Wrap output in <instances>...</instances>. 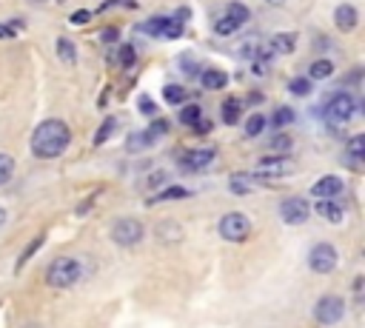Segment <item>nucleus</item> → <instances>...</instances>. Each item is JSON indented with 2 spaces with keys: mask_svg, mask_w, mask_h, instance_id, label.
Listing matches in <instances>:
<instances>
[{
  "mask_svg": "<svg viewBox=\"0 0 365 328\" xmlns=\"http://www.w3.org/2000/svg\"><path fill=\"white\" fill-rule=\"evenodd\" d=\"M331 74H334V63H331L328 57H319V60L311 63V77H308V80H325V77H331Z\"/></svg>",
  "mask_w": 365,
  "mask_h": 328,
  "instance_id": "nucleus-22",
  "label": "nucleus"
},
{
  "mask_svg": "<svg viewBox=\"0 0 365 328\" xmlns=\"http://www.w3.org/2000/svg\"><path fill=\"white\" fill-rule=\"evenodd\" d=\"M362 157H365V137L356 134V137H351L348 145H345V163H348L351 168H359V165H362Z\"/></svg>",
  "mask_w": 365,
  "mask_h": 328,
  "instance_id": "nucleus-14",
  "label": "nucleus"
},
{
  "mask_svg": "<svg viewBox=\"0 0 365 328\" xmlns=\"http://www.w3.org/2000/svg\"><path fill=\"white\" fill-rule=\"evenodd\" d=\"M182 29H185V20L180 14L177 17H165V26L160 31V40H177L182 34Z\"/></svg>",
  "mask_w": 365,
  "mask_h": 328,
  "instance_id": "nucleus-18",
  "label": "nucleus"
},
{
  "mask_svg": "<svg viewBox=\"0 0 365 328\" xmlns=\"http://www.w3.org/2000/svg\"><path fill=\"white\" fill-rule=\"evenodd\" d=\"M342 191H345V180L336 177V174H325V177H319V180L311 185V194H314L317 200H334V197H339Z\"/></svg>",
  "mask_w": 365,
  "mask_h": 328,
  "instance_id": "nucleus-10",
  "label": "nucleus"
},
{
  "mask_svg": "<svg viewBox=\"0 0 365 328\" xmlns=\"http://www.w3.org/2000/svg\"><path fill=\"white\" fill-rule=\"evenodd\" d=\"M145 131H148V137H151V140H157V137H163V134L168 131V120H154Z\"/></svg>",
  "mask_w": 365,
  "mask_h": 328,
  "instance_id": "nucleus-35",
  "label": "nucleus"
},
{
  "mask_svg": "<svg viewBox=\"0 0 365 328\" xmlns=\"http://www.w3.org/2000/svg\"><path fill=\"white\" fill-rule=\"evenodd\" d=\"M185 197H188V188H182V185H171L157 194V200H185Z\"/></svg>",
  "mask_w": 365,
  "mask_h": 328,
  "instance_id": "nucleus-34",
  "label": "nucleus"
},
{
  "mask_svg": "<svg viewBox=\"0 0 365 328\" xmlns=\"http://www.w3.org/2000/svg\"><path fill=\"white\" fill-rule=\"evenodd\" d=\"M251 185H254V177H251V174L237 171V174H231V177H228V188H231L234 194H248V191H251Z\"/></svg>",
  "mask_w": 365,
  "mask_h": 328,
  "instance_id": "nucleus-21",
  "label": "nucleus"
},
{
  "mask_svg": "<svg viewBox=\"0 0 365 328\" xmlns=\"http://www.w3.org/2000/svg\"><path fill=\"white\" fill-rule=\"evenodd\" d=\"M71 143V131L63 120L51 117V120H43L34 134H31V154L40 157V160H54L60 157Z\"/></svg>",
  "mask_w": 365,
  "mask_h": 328,
  "instance_id": "nucleus-1",
  "label": "nucleus"
},
{
  "mask_svg": "<svg viewBox=\"0 0 365 328\" xmlns=\"http://www.w3.org/2000/svg\"><path fill=\"white\" fill-rule=\"evenodd\" d=\"M222 17L240 29L242 23H248L251 11H248V6H242V3H228V6H225V11H222Z\"/></svg>",
  "mask_w": 365,
  "mask_h": 328,
  "instance_id": "nucleus-17",
  "label": "nucleus"
},
{
  "mask_svg": "<svg viewBox=\"0 0 365 328\" xmlns=\"http://www.w3.org/2000/svg\"><path fill=\"white\" fill-rule=\"evenodd\" d=\"M154 140L148 137V131H137V134H131L128 140H125V148L128 151H140V148H145V145H151Z\"/></svg>",
  "mask_w": 365,
  "mask_h": 328,
  "instance_id": "nucleus-28",
  "label": "nucleus"
},
{
  "mask_svg": "<svg viewBox=\"0 0 365 328\" xmlns=\"http://www.w3.org/2000/svg\"><path fill=\"white\" fill-rule=\"evenodd\" d=\"M308 214H311V205L302 197H285L279 203V217L285 225H302L308 220Z\"/></svg>",
  "mask_w": 365,
  "mask_h": 328,
  "instance_id": "nucleus-9",
  "label": "nucleus"
},
{
  "mask_svg": "<svg viewBox=\"0 0 365 328\" xmlns=\"http://www.w3.org/2000/svg\"><path fill=\"white\" fill-rule=\"evenodd\" d=\"M103 40H106V43H114V40H117V29H106V31H103Z\"/></svg>",
  "mask_w": 365,
  "mask_h": 328,
  "instance_id": "nucleus-43",
  "label": "nucleus"
},
{
  "mask_svg": "<svg viewBox=\"0 0 365 328\" xmlns=\"http://www.w3.org/2000/svg\"><path fill=\"white\" fill-rule=\"evenodd\" d=\"M214 157H217L214 148H197V151H188V154L180 160V165H182L185 171H205V168L214 163Z\"/></svg>",
  "mask_w": 365,
  "mask_h": 328,
  "instance_id": "nucleus-11",
  "label": "nucleus"
},
{
  "mask_svg": "<svg viewBox=\"0 0 365 328\" xmlns=\"http://www.w3.org/2000/svg\"><path fill=\"white\" fill-rule=\"evenodd\" d=\"M325 120L331 123V125H345V123H351V117L356 114V100L348 94V91H339V94H334L331 100H328V106H325Z\"/></svg>",
  "mask_w": 365,
  "mask_h": 328,
  "instance_id": "nucleus-4",
  "label": "nucleus"
},
{
  "mask_svg": "<svg viewBox=\"0 0 365 328\" xmlns=\"http://www.w3.org/2000/svg\"><path fill=\"white\" fill-rule=\"evenodd\" d=\"M114 128H117V120H114V117H106L103 125H100V131H97V137H94V143H97V145L106 143V140L114 134Z\"/></svg>",
  "mask_w": 365,
  "mask_h": 328,
  "instance_id": "nucleus-32",
  "label": "nucleus"
},
{
  "mask_svg": "<svg viewBox=\"0 0 365 328\" xmlns=\"http://www.w3.org/2000/svg\"><path fill=\"white\" fill-rule=\"evenodd\" d=\"M294 117H297V114H294V108L279 106V108L271 114V125H274V128H285V125H291V123H294Z\"/></svg>",
  "mask_w": 365,
  "mask_h": 328,
  "instance_id": "nucleus-23",
  "label": "nucleus"
},
{
  "mask_svg": "<svg viewBox=\"0 0 365 328\" xmlns=\"http://www.w3.org/2000/svg\"><path fill=\"white\" fill-rule=\"evenodd\" d=\"M262 128H265V117H262V114H251V117L245 120V134H248V137L262 134Z\"/></svg>",
  "mask_w": 365,
  "mask_h": 328,
  "instance_id": "nucleus-30",
  "label": "nucleus"
},
{
  "mask_svg": "<svg viewBox=\"0 0 365 328\" xmlns=\"http://www.w3.org/2000/svg\"><path fill=\"white\" fill-rule=\"evenodd\" d=\"M3 222H6V211L0 208V225H3Z\"/></svg>",
  "mask_w": 365,
  "mask_h": 328,
  "instance_id": "nucleus-45",
  "label": "nucleus"
},
{
  "mask_svg": "<svg viewBox=\"0 0 365 328\" xmlns=\"http://www.w3.org/2000/svg\"><path fill=\"white\" fill-rule=\"evenodd\" d=\"M200 83H202V88L217 91V88H225L228 86V74L220 71V68H205V71H200Z\"/></svg>",
  "mask_w": 365,
  "mask_h": 328,
  "instance_id": "nucleus-15",
  "label": "nucleus"
},
{
  "mask_svg": "<svg viewBox=\"0 0 365 328\" xmlns=\"http://www.w3.org/2000/svg\"><path fill=\"white\" fill-rule=\"evenodd\" d=\"M143 234H145V228H143V222L134 220V217H123V220H117V222L111 225V240H114L117 245H125V248L137 245V242L143 240Z\"/></svg>",
  "mask_w": 365,
  "mask_h": 328,
  "instance_id": "nucleus-7",
  "label": "nucleus"
},
{
  "mask_svg": "<svg viewBox=\"0 0 365 328\" xmlns=\"http://www.w3.org/2000/svg\"><path fill=\"white\" fill-rule=\"evenodd\" d=\"M157 183H165V174H163V171H154V174L148 177V185H157Z\"/></svg>",
  "mask_w": 365,
  "mask_h": 328,
  "instance_id": "nucleus-42",
  "label": "nucleus"
},
{
  "mask_svg": "<svg viewBox=\"0 0 365 328\" xmlns=\"http://www.w3.org/2000/svg\"><path fill=\"white\" fill-rule=\"evenodd\" d=\"M317 214H319L325 222H331V225H336V222L345 220V208H342L336 200H317Z\"/></svg>",
  "mask_w": 365,
  "mask_h": 328,
  "instance_id": "nucleus-13",
  "label": "nucleus"
},
{
  "mask_svg": "<svg viewBox=\"0 0 365 328\" xmlns=\"http://www.w3.org/2000/svg\"><path fill=\"white\" fill-rule=\"evenodd\" d=\"M222 120L228 123V125H234L237 120H240V114H242V103L237 100V97H228V100H222Z\"/></svg>",
  "mask_w": 365,
  "mask_h": 328,
  "instance_id": "nucleus-20",
  "label": "nucleus"
},
{
  "mask_svg": "<svg viewBox=\"0 0 365 328\" xmlns=\"http://www.w3.org/2000/svg\"><path fill=\"white\" fill-rule=\"evenodd\" d=\"M31 3H46V0H31Z\"/></svg>",
  "mask_w": 365,
  "mask_h": 328,
  "instance_id": "nucleus-46",
  "label": "nucleus"
},
{
  "mask_svg": "<svg viewBox=\"0 0 365 328\" xmlns=\"http://www.w3.org/2000/svg\"><path fill=\"white\" fill-rule=\"evenodd\" d=\"M297 48V34H291V31H277L274 37H271V51H277V54H291Z\"/></svg>",
  "mask_w": 365,
  "mask_h": 328,
  "instance_id": "nucleus-16",
  "label": "nucleus"
},
{
  "mask_svg": "<svg viewBox=\"0 0 365 328\" xmlns=\"http://www.w3.org/2000/svg\"><path fill=\"white\" fill-rule=\"evenodd\" d=\"M200 117H202V108H200L197 103H191V106H182V108H180V123H182V125H194Z\"/></svg>",
  "mask_w": 365,
  "mask_h": 328,
  "instance_id": "nucleus-26",
  "label": "nucleus"
},
{
  "mask_svg": "<svg viewBox=\"0 0 365 328\" xmlns=\"http://www.w3.org/2000/svg\"><path fill=\"white\" fill-rule=\"evenodd\" d=\"M40 245H43V237H37V240H31V242H29V248H26V254H20V260H17V265L23 268V262H29V257H31V254H34V251H37Z\"/></svg>",
  "mask_w": 365,
  "mask_h": 328,
  "instance_id": "nucleus-37",
  "label": "nucleus"
},
{
  "mask_svg": "<svg viewBox=\"0 0 365 328\" xmlns=\"http://www.w3.org/2000/svg\"><path fill=\"white\" fill-rule=\"evenodd\" d=\"M314 317L317 322L322 325H336L342 317H345V299L342 297H334V294H325L314 302Z\"/></svg>",
  "mask_w": 365,
  "mask_h": 328,
  "instance_id": "nucleus-6",
  "label": "nucleus"
},
{
  "mask_svg": "<svg viewBox=\"0 0 365 328\" xmlns=\"http://www.w3.org/2000/svg\"><path fill=\"white\" fill-rule=\"evenodd\" d=\"M0 40H14V29L6 26V23H0Z\"/></svg>",
  "mask_w": 365,
  "mask_h": 328,
  "instance_id": "nucleus-41",
  "label": "nucleus"
},
{
  "mask_svg": "<svg viewBox=\"0 0 365 328\" xmlns=\"http://www.w3.org/2000/svg\"><path fill=\"white\" fill-rule=\"evenodd\" d=\"M288 91L297 94V97H305V94L311 91V80H308V77H294V80L288 83Z\"/></svg>",
  "mask_w": 365,
  "mask_h": 328,
  "instance_id": "nucleus-31",
  "label": "nucleus"
},
{
  "mask_svg": "<svg viewBox=\"0 0 365 328\" xmlns=\"http://www.w3.org/2000/svg\"><path fill=\"white\" fill-rule=\"evenodd\" d=\"M334 23H336L339 31H354L356 23H359V14H356V9L351 3H339L334 9Z\"/></svg>",
  "mask_w": 365,
  "mask_h": 328,
  "instance_id": "nucleus-12",
  "label": "nucleus"
},
{
  "mask_svg": "<svg viewBox=\"0 0 365 328\" xmlns=\"http://www.w3.org/2000/svg\"><path fill=\"white\" fill-rule=\"evenodd\" d=\"M194 131H197V134H208V131H211V120H202V117H200V120L194 123Z\"/></svg>",
  "mask_w": 365,
  "mask_h": 328,
  "instance_id": "nucleus-39",
  "label": "nucleus"
},
{
  "mask_svg": "<svg viewBox=\"0 0 365 328\" xmlns=\"http://www.w3.org/2000/svg\"><path fill=\"white\" fill-rule=\"evenodd\" d=\"M163 97H165V103H171V106H182V100H185V88L177 86V83H168V86L163 88Z\"/></svg>",
  "mask_w": 365,
  "mask_h": 328,
  "instance_id": "nucleus-24",
  "label": "nucleus"
},
{
  "mask_svg": "<svg viewBox=\"0 0 365 328\" xmlns=\"http://www.w3.org/2000/svg\"><path fill=\"white\" fill-rule=\"evenodd\" d=\"M80 280V262L74 257H57L46 268V282L51 288H68Z\"/></svg>",
  "mask_w": 365,
  "mask_h": 328,
  "instance_id": "nucleus-2",
  "label": "nucleus"
},
{
  "mask_svg": "<svg viewBox=\"0 0 365 328\" xmlns=\"http://www.w3.org/2000/svg\"><path fill=\"white\" fill-rule=\"evenodd\" d=\"M297 171V163L288 157V154H268L257 163L254 168V177L257 180H274V177H288Z\"/></svg>",
  "mask_w": 365,
  "mask_h": 328,
  "instance_id": "nucleus-3",
  "label": "nucleus"
},
{
  "mask_svg": "<svg viewBox=\"0 0 365 328\" xmlns=\"http://www.w3.org/2000/svg\"><path fill=\"white\" fill-rule=\"evenodd\" d=\"M265 3H271V6H282L285 0H265Z\"/></svg>",
  "mask_w": 365,
  "mask_h": 328,
  "instance_id": "nucleus-44",
  "label": "nucleus"
},
{
  "mask_svg": "<svg viewBox=\"0 0 365 328\" xmlns=\"http://www.w3.org/2000/svg\"><path fill=\"white\" fill-rule=\"evenodd\" d=\"M271 151H274V154H288V151H291V137H288V134H274Z\"/></svg>",
  "mask_w": 365,
  "mask_h": 328,
  "instance_id": "nucleus-33",
  "label": "nucleus"
},
{
  "mask_svg": "<svg viewBox=\"0 0 365 328\" xmlns=\"http://www.w3.org/2000/svg\"><path fill=\"white\" fill-rule=\"evenodd\" d=\"M163 26H165V17H151V20L140 23V26H137V31H140V34H151V37H160Z\"/></svg>",
  "mask_w": 365,
  "mask_h": 328,
  "instance_id": "nucleus-25",
  "label": "nucleus"
},
{
  "mask_svg": "<svg viewBox=\"0 0 365 328\" xmlns=\"http://www.w3.org/2000/svg\"><path fill=\"white\" fill-rule=\"evenodd\" d=\"M308 268L317 274H331L336 268V248L331 242H317L308 251Z\"/></svg>",
  "mask_w": 365,
  "mask_h": 328,
  "instance_id": "nucleus-8",
  "label": "nucleus"
},
{
  "mask_svg": "<svg viewBox=\"0 0 365 328\" xmlns=\"http://www.w3.org/2000/svg\"><path fill=\"white\" fill-rule=\"evenodd\" d=\"M57 57L66 66H74L77 63V48H74V43L68 37H57Z\"/></svg>",
  "mask_w": 365,
  "mask_h": 328,
  "instance_id": "nucleus-19",
  "label": "nucleus"
},
{
  "mask_svg": "<svg viewBox=\"0 0 365 328\" xmlns=\"http://www.w3.org/2000/svg\"><path fill=\"white\" fill-rule=\"evenodd\" d=\"M220 237L228 240V242H245L248 234H251V220L242 214V211H228L222 220H220Z\"/></svg>",
  "mask_w": 365,
  "mask_h": 328,
  "instance_id": "nucleus-5",
  "label": "nucleus"
},
{
  "mask_svg": "<svg viewBox=\"0 0 365 328\" xmlns=\"http://www.w3.org/2000/svg\"><path fill=\"white\" fill-rule=\"evenodd\" d=\"M117 63H120V66H125V68H128V66H134V63H137V54H134V46H128V43H123V46L117 48Z\"/></svg>",
  "mask_w": 365,
  "mask_h": 328,
  "instance_id": "nucleus-29",
  "label": "nucleus"
},
{
  "mask_svg": "<svg viewBox=\"0 0 365 328\" xmlns=\"http://www.w3.org/2000/svg\"><path fill=\"white\" fill-rule=\"evenodd\" d=\"M137 106H140V111H143V114H148V117H151V114H157V106H154V100H151L148 94H140Z\"/></svg>",
  "mask_w": 365,
  "mask_h": 328,
  "instance_id": "nucleus-36",
  "label": "nucleus"
},
{
  "mask_svg": "<svg viewBox=\"0 0 365 328\" xmlns=\"http://www.w3.org/2000/svg\"><path fill=\"white\" fill-rule=\"evenodd\" d=\"M180 68L185 71V74H194L197 68H194V60L191 57H180Z\"/></svg>",
  "mask_w": 365,
  "mask_h": 328,
  "instance_id": "nucleus-40",
  "label": "nucleus"
},
{
  "mask_svg": "<svg viewBox=\"0 0 365 328\" xmlns=\"http://www.w3.org/2000/svg\"><path fill=\"white\" fill-rule=\"evenodd\" d=\"M68 20H71L74 26H86V23L91 20V11H86V9H77V11H74V14L68 17Z\"/></svg>",
  "mask_w": 365,
  "mask_h": 328,
  "instance_id": "nucleus-38",
  "label": "nucleus"
},
{
  "mask_svg": "<svg viewBox=\"0 0 365 328\" xmlns=\"http://www.w3.org/2000/svg\"><path fill=\"white\" fill-rule=\"evenodd\" d=\"M14 177V157L0 151V185H6Z\"/></svg>",
  "mask_w": 365,
  "mask_h": 328,
  "instance_id": "nucleus-27",
  "label": "nucleus"
}]
</instances>
